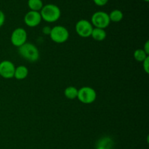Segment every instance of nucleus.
Listing matches in <instances>:
<instances>
[{
  "mask_svg": "<svg viewBox=\"0 0 149 149\" xmlns=\"http://www.w3.org/2000/svg\"><path fill=\"white\" fill-rule=\"evenodd\" d=\"M95 28L105 29L110 25L111 20L107 13L103 11H97L93 13L91 17V22Z\"/></svg>",
  "mask_w": 149,
  "mask_h": 149,
  "instance_id": "nucleus-5",
  "label": "nucleus"
},
{
  "mask_svg": "<svg viewBox=\"0 0 149 149\" xmlns=\"http://www.w3.org/2000/svg\"><path fill=\"white\" fill-rule=\"evenodd\" d=\"M143 49L144 52H145L147 55H149V42L148 41H146V42L145 45H144Z\"/></svg>",
  "mask_w": 149,
  "mask_h": 149,
  "instance_id": "nucleus-20",
  "label": "nucleus"
},
{
  "mask_svg": "<svg viewBox=\"0 0 149 149\" xmlns=\"http://www.w3.org/2000/svg\"><path fill=\"white\" fill-rule=\"evenodd\" d=\"M15 66L10 61H3L0 62V76L4 79H12L14 77Z\"/></svg>",
  "mask_w": 149,
  "mask_h": 149,
  "instance_id": "nucleus-8",
  "label": "nucleus"
},
{
  "mask_svg": "<svg viewBox=\"0 0 149 149\" xmlns=\"http://www.w3.org/2000/svg\"><path fill=\"white\" fill-rule=\"evenodd\" d=\"M29 75V69L25 65H19L15 70L14 77L17 80H23Z\"/></svg>",
  "mask_w": 149,
  "mask_h": 149,
  "instance_id": "nucleus-11",
  "label": "nucleus"
},
{
  "mask_svg": "<svg viewBox=\"0 0 149 149\" xmlns=\"http://www.w3.org/2000/svg\"><path fill=\"white\" fill-rule=\"evenodd\" d=\"M75 29L76 32L79 36L82 38H88L91 36L93 26L90 21L81 19L76 23Z\"/></svg>",
  "mask_w": 149,
  "mask_h": 149,
  "instance_id": "nucleus-6",
  "label": "nucleus"
},
{
  "mask_svg": "<svg viewBox=\"0 0 149 149\" xmlns=\"http://www.w3.org/2000/svg\"><path fill=\"white\" fill-rule=\"evenodd\" d=\"M28 7L31 11L40 12L43 7V1L42 0H28Z\"/></svg>",
  "mask_w": 149,
  "mask_h": 149,
  "instance_id": "nucleus-14",
  "label": "nucleus"
},
{
  "mask_svg": "<svg viewBox=\"0 0 149 149\" xmlns=\"http://www.w3.org/2000/svg\"><path fill=\"white\" fill-rule=\"evenodd\" d=\"M92 38L97 42H102L106 38V32L105 29L93 28V32L91 34Z\"/></svg>",
  "mask_w": 149,
  "mask_h": 149,
  "instance_id": "nucleus-12",
  "label": "nucleus"
},
{
  "mask_svg": "<svg viewBox=\"0 0 149 149\" xmlns=\"http://www.w3.org/2000/svg\"><path fill=\"white\" fill-rule=\"evenodd\" d=\"M27 32L23 28H17L12 33L10 36V41L13 46L16 47H20L24 45L27 40Z\"/></svg>",
  "mask_w": 149,
  "mask_h": 149,
  "instance_id": "nucleus-7",
  "label": "nucleus"
},
{
  "mask_svg": "<svg viewBox=\"0 0 149 149\" xmlns=\"http://www.w3.org/2000/svg\"><path fill=\"white\" fill-rule=\"evenodd\" d=\"M97 98V93L91 87H82L78 90L77 99L84 104H91Z\"/></svg>",
  "mask_w": 149,
  "mask_h": 149,
  "instance_id": "nucleus-4",
  "label": "nucleus"
},
{
  "mask_svg": "<svg viewBox=\"0 0 149 149\" xmlns=\"http://www.w3.org/2000/svg\"><path fill=\"white\" fill-rule=\"evenodd\" d=\"M143 1H146V2H148L149 0H143Z\"/></svg>",
  "mask_w": 149,
  "mask_h": 149,
  "instance_id": "nucleus-22",
  "label": "nucleus"
},
{
  "mask_svg": "<svg viewBox=\"0 0 149 149\" xmlns=\"http://www.w3.org/2000/svg\"><path fill=\"white\" fill-rule=\"evenodd\" d=\"M42 20V19L39 12L30 10L24 16L25 24L31 28L36 27L37 26H39Z\"/></svg>",
  "mask_w": 149,
  "mask_h": 149,
  "instance_id": "nucleus-9",
  "label": "nucleus"
},
{
  "mask_svg": "<svg viewBox=\"0 0 149 149\" xmlns=\"http://www.w3.org/2000/svg\"><path fill=\"white\" fill-rule=\"evenodd\" d=\"M133 56L135 61H137L138 62H143L148 55L144 52V50L143 49H137L134 52Z\"/></svg>",
  "mask_w": 149,
  "mask_h": 149,
  "instance_id": "nucleus-16",
  "label": "nucleus"
},
{
  "mask_svg": "<svg viewBox=\"0 0 149 149\" xmlns=\"http://www.w3.org/2000/svg\"><path fill=\"white\" fill-rule=\"evenodd\" d=\"M49 36L52 42L58 44H62L68 41L69 38V32L64 26H55L51 29Z\"/></svg>",
  "mask_w": 149,
  "mask_h": 149,
  "instance_id": "nucleus-3",
  "label": "nucleus"
},
{
  "mask_svg": "<svg viewBox=\"0 0 149 149\" xmlns=\"http://www.w3.org/2000/svg\"><path fill=\"white\" fill-rule=\"evenodd\" d=\"M143 70L146 74L149 73V57L148 56L143 61Z\"/></svg>",
  "mask_w": 149,
  "mask_h": 149,
  "instance_id": "nucleus-17",
  "label": "nucleus"
},
{
  "mask_svg": "<svg viewBox=\"0 0 149 149\" xmlns=\"http://www.w3.org/2000/svg\"><path fill=\"white\" fill-rule=\"evenodd\" d=\"M40 15L42 20L47 23H54L59 20L61 15V11L59 7L53 4H47L43 6L40 10Z\"/></svg>",
  "mask_w": 149,
  "mask_h": 149,
  "instance_id": "nucleus-1",
  "label": "nucleus"
},
{
  "mask_svg": "<svg viewBox=\"0 0 149 149\" xmlns=\"http://www.w3.org/2000/svg\"><path fill=\"white\" fill-rule=\"evenodd\" d=\"M113 146V141L110 137L105 136L100 138L97 141L95 149H112Z\"/></svg>",
  "mask_w": 149,
  "mask_h": 149,
  "instance_id": "nucleus-10",
  "label": "nucleus"
},
{
  "mask_svg": "<svg viewBox=\"0 0 149 149\" xmlns=\"http://www.w3.org/2000/svg\"><path fill=\"white\" fill-rule=\"evenodd\" d=\"M18 52L20 56L26 61L34 63L39 60V51L36 45L30 42H26L18 47Z\"/></svg>",
  "mask_w": 149,
  "mask_h": 149,
  "instance_id": "nucleus-2",
  "label": "nucleus"
},
{
  "mask_svg": "<svg viewBox=\"0 0 149 149\" xmlns=\"http://www.w3.org/2000/svg\"><path fill=\"white\" fill-rule=\"evenodd\" d=\"M64 95H65L66 98L69 99V100H74V99L77 98L78 89L77 87H74V86H69V87H66L65 89Z\"/></svg>",
  "mask_w": 149,
  "mask_h": 149,
  "instance_id": "nucleus-13",
  "label": "nucleus"
},
{
  "mask_svg": "<svg viewBox=\"0 0 149 149\" xmlns=\"http://www.w3.org/2000/svg\"><path fill=\"white\" fill-rule=\"evenodd\" d=\"M111 22L118 23L123 19V13L120 10H113L109 14Z\"/></svg>",
  "mask_w": 149,
  "mask_h": 149,
  "instance_id": "nucleus-15",
  "label": "nucleus"
},
{
  "mask_svg": "<svg viewBox=\"0 0 149 149\" xmlns=\"http://www.w3.org/2000/svg\"><path fill=\"white\" fill-rule=\"evenodd\" d=\"M4 22H5V15L0 10V28L4 25Z\"/></svg>",
  "mask_w": 149,
  "mask_h": 149,
  "instance_id": "nucleus-19",
  "label": "nucleus"
},
{
  "mask_svg": "<svg viewBox=\"0 0 149 149\" xmlns=\"http://www.w3.org/2000/svg\"><path fill=\"white\" fill-rule=\"evenodd\" d=\"M93 1L97 6L103 7V6H105L109 2V0H93Z\"/></svg>",
  "mask_w": 149,
  "mask_h": 149,
  "instance_id": "nucleus-18",
  "label": "nucleus"
},
{
  "mask_svg": "<svg viewBox=\"0 0 149 149\" xmlns=\"http://www.w3.org/2000/svg\"><path fill=\"white\" fill-rule=\"evenodd\" d=\"M50 31H51V28L49 27V26H45V27L43 28V29H42V32L46 35H49Z\"/></svg>",
  "mask_w": 149,
  "mask_h": 149,
  "instance_id": "nucleus-21",
  "label": "nucleus"
}]
</instances>
